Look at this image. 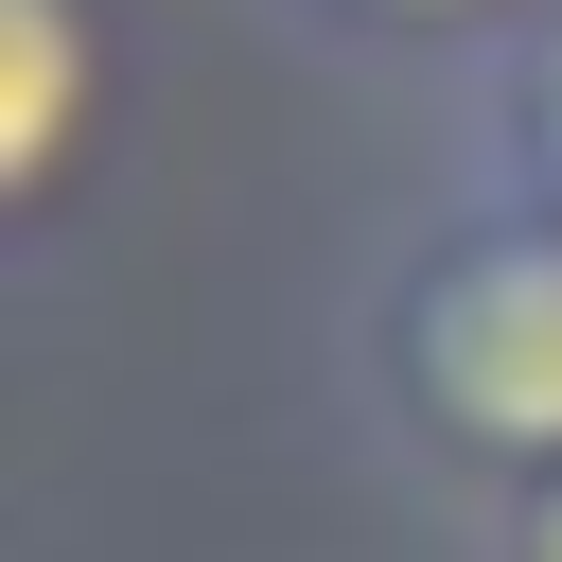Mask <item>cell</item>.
I'll return each instance as SVG.
<instances>
[{
    "instance_id": "cell-1",
    "label": "cell",
    "mask_w": 562,
    "mask_h": 562,
    "mask_svg": "<svg viewBox=\"0 0 562 562\" xmlns=\"http://www.w3.org/2000/svg\"><path fill=\"white\" fill-rule=\"evenodd\" d=\"M334 369H351V422L422 492H457L474 527H509L527 492H562V228L439 176L351 263Z\"/></svg>"
},
{
    "instance_id": "cell-2",
    "label": "cell",
    "mask_w": 562,
    "mask_h": 562,
    "mask_svg": "<svg viewBox=\"0 0 562 562\" xmlns=\"http://www.w3.org/2000/svg\"><path fill=\"white\" fill-rule=\"evenodd\" d=\"M123 105H140L123 0H0V228H18L35 281H53L88 176L123 158Z\"/></svg>"
},
{
    "instance_id": "cell-3",
    "label": "cell",
    "mask_w": 562,
    "mask_h": 562,
    "mask_svg": "<svg viewBox=\"0 0 562 562\" xmlns=\"http://www.w3.org/2000/svg\"><path fill=\"white\" fill-rule=\"evenodd\" d=\"M439 176H457V193H509V211L562 228V18L509 35L474 88H439Z\"/></svg>"
},
{
    "instance_id": "cell-4",
    "label": "cell",
    "mask_w": 562,
    "mask_h": 562,
    "mask_svg": "<svg viewBox=\"0 0 562 562\" xmlns=\"http://www.w3.org/2000/svg\"><path fill=\"white\" fill-rule=\"evenodd\" d=\"M299 53H334V70H386V88H474L509 35H544L562 0H263Z\"/></svg>"
},
{
    "instance_id": "cell-5",
    "label": "cell",
    "mask_w": 562,
    "mask_h": 562,
    "mask_svg": "<svg viewBox=\"0 0 562 562\" xmlns=\"http://www.w3.org/2000/svg\"><path fill=\"white\" fill-rule=\"evenodd\" d=\"M474 562H562V492H527L509 527H474Z\"/></svg>"
}]
</instances>
